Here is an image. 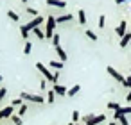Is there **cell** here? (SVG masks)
Segmentation results:
<instances>
[{
  "label": "cell",
  "instance_id": "obj_1",
  "mask_svg": "<svg viewBox=\"0 0 131 125\" xmlns=\"http://www.w3.org/2000/svg\"><path fill=\"white\" fill-rule=\"evenodd\" d=\"M54 29H56V16H47V20H45V38L47 39H52Z\"/></svg>",
  "mask_w": 131,
  "mask_h": 125
},
{
  "label": "cell",
  "instance_id": "obj_2",
  "mask_svg": "<svg viewBox=\"0 0 131 125\" xmlns=\"http://www.w3.org/2000/svg\"><path fill=\"white\" fill-rule=\"evenodd\" d=\"M81 120L84 121V125H97V123H102L106 120V114L104 113L102 114H88V116H84Z\"/></svg>",
  "mask_w": 131,
  "mask_h": 125
},
{
  "label": "cell",
  "instance_id": "obj_3",
  "mask_svg": "<svg viewBox=\"0 0 131 125\" xmlns=\"http://www.w3.org/2000/svg\"><path fill=\"white\" fill-rule=\"evenodd\" d=\"M20 98H22V100L34 102V104H45V98H43V96H40V95H32V93H27V91H24V93L20 95Z\"/></svg>",
  "mask_w": 131,
  "mask_h": 125
},
{
  "label": "cell",
  "instance_id": "obj_4",
  "mask_svg": "<svg viewBox=\"0 0 131 125\" xmlns=\"http://www.w3.org/2000/svg\"><path fill=\"white\" fill-rule=\"evenodd\" d=\"M36 68H38V70L45 75V80H50L52 84H56V80H54V73H52V72H50V70H49L43 63H38V64H36Z\"/></svg>",
  "mask_w": 131,
  "mask_h": 125
},
{
  "label": "cell",
  "instance_id": "obj_5",
  "mask_svg": "<svg viewBox=\"0 0 131 125\" xmlns=\"http://www.w3.org/2000/svg\"><path fill=\"white\" fill-rule=\"evenodd\" d=\"M45 20H47V18H43V16H40V15H38V16H36V18H32L29 23H25V27H27V31H34V29H36V27H40Z\"/></svg>",
  "mask_w": 131,
  "mask_h": 125
},
{
  "label": "cell",
  "instance_id": "obj_6",
  "mask_svg": "<svg viewBox=\"0 0 131 125\" xmlns=\"http://www.w3.org/2000/svg\"><path fill=\"white\" fill-rule=\"evenodd\" d=\"M108 73H110V75H111V77H113L117 82H120V84H126V77H124V75H120V73H118V72H117L113 66H108Z\"/></svg>",
  "mask_w": 131,
  "mask_h": 125
},
{
  "label": "cell",
  "instance_id": "obj_7",
  "mask_svg": "<svg viewBox=\"0 0 131 125\" xmlns=\"http://www.w3.org/2000/svg\"><path fill=\"white\" fill-rule=\"evenodd\" d=\"M115 32H117V36L122 39L124 36H126V32H127V23H126V20H122L118 25H117V29H115Z\"/></svg>",
  "mask_w": 131,
  "mask_h": 125
},
{
  "label": "cell",
  "instance_id": "obj_8",
  "mask_svg": "<svg viewBox=\"0 0 131 125\" xmlns=\"http://www.w3.org/2000/svg\"><path fill=\"white\" fill-rule=\"evenodd\" d=\"M13 114H15V107L7 105V107H4L2 111H0V120H2V118H11Z\"/></svg>",
  "mask_w": 131,
  "mask_h": 125
},
{
  "label": "cell",
  "instance_id": "obj_9",
  "mask_svg": "<svg viewBox=\"0 0 131 125\" xmlns=\"http://www.w3.org/2000/svg\"><path fill=\"white\" fill-rule=\"evenodd\" d=\"M52 91H54L56 95H59V96H65V95H67V91H68V88H65L63 84H59V82H58V84H54Z\"/></svg>",
  "mask_w": 131,
  "mask_h": 125
},
{
  "label": "cell",
  "instance_id": "obj_10",
  "mask_svg": "<svg viewBox=\"0 0 131 125\" xmlns=\"http://www.w3.org/2000/svg\"><path fill=\"white\" fill-rule=\"evenodd\" d=\"M45 4H47V6H50V7H59V9L67 6L65 0H45Z\"/></svg>",
  "mask_w": 131,
  "mask_h": 125
},
{
  "label": "cell",
  "instance_id": "obj_11",
  "mask_svg": "<svg viewBox=\"0 0 131 125\" xmlns=\"http://www.w3.org/2000/svg\"><path fill=\"white\" fill-rule=\"evenodd\" d=\"M115 121H118L120 125H129V121H127V118L124 116V114H120V113H115Z\"/></svg>",
  "mask_w": 131,
  "mask_h": 125
},
{
  "label": "cell",
  "instance_id": "obj_12",
  "mask_svg": "<svg viewBox=\"0 0 131 125\" xmlns=\"http://www.w3.org/2000/svg\"><path fill=\"white\" fill-rule=\"evenodd\" d=\"M70 20H74V15H63V16H58V18H56V25H58V23L70 22Z\"/></svg>",
  "mask_w": 131,
  "mask_h": 125
},
{
  "label": "cell",
  "instance_id": "obj_13",
  "mask_svg": "<svg viewBox=\"0 0 131 125\" xmlns=\"http://www.w3.org/2000/svg\"><path fill=\"white\" fill-rule=\"evenodd\" d=\"M127 45H131V32H126V36L120 39V48H124Z\"/></svg>",
  "mask_w": 131,
  "mask_h": 125
},
{
  "label": "cell",
  "instance_id": "obj_14",
  "mask_svg": "<svg viewBox=\"0 0 131 125\" xmlns=\"http://www.w3.org/2000/svg\"><path fill=\"white\" fill-rule=\"evenodd\" d=\"M79 91H81V86H79V84H75V86H72V88L67 91V95H68V96H74V95H77Z\"/></svg>",
  "mask_w": 131,
  "mask_h": 125
},
{
  "label": "cell",
  "instance_id": "obj_15",
  "mask_svg": "<svg viewBox=\"0 0 131 125\" xmlns=\"http://www.w3.org/2000/svg\"><path fill=\"white\" fill-rule=\"evenodd\" d=\"M56 52H58V55H59V61L63 63V61H67V52L61 48V47H56Z\"/></svg>",
  "mask_w": 131,
  "mask_h": 125
},
{
  "label": "cell",
  "instance_id": "obj_16",
  "mask_svg": "<svg viewBox=\"0 0 131 125\" xmlns=\"http://www.w3.org/2000/svg\"><path fill=\"white\" fill-rule=\"evenodd\" d=\"M77 20H79V23H83V25L86 23V15H84V11H83V9H79V11H77Z\"/></svg>",
  "mask_w": 131,
  "mask_h": 125
},
{
  "label": "cell",
  "instance_id": "obj_17",
  "mask_svg": "<svg viewBox=\"0 0 131 125\" xmlns=\"http://www.w3.org/2000/svg\"><path fill=\"white\" fill-rule=\"evenodd\" d=\"M31 50H32V43L27 39V41H25V47H24V54H25V55H29V54H31Z\"/></svg>",
  "mask_w": 131,
  "mask_h": 125
},
{
  "label": "cell",
  "instance_id": "obj_18",
  "mask_svg": "<svg viewBox=\"0 0 131 125\" xmlns=\"http://www.w3.org/2000/svg\"><path fill=\"white\" fill-rule=\"evenodd\" d=\"M49 64H50L52 68H56L58 72H61V70H63V63H61V61H59V63H58V61H50Z\"/></svg>",
  "mask_w": 131,
  "mask_h": 125
},
{
  "label": "cell",
  "instance_id": "obj_19",
  "mask_svg": "<svg viewBox=\"0 0 131 125\" xmlns=\"http://www.w3.org/2000/svg\"><path fill=\"white\" fill-rule=\"evenodd\" d=\"M54 98H56V93H54L52 89H49V91H47V102H49V104H54Z\"/></svg>",
  "mask_w": 131,
  "mask_h": 125
},
{
  "label": "cell",
  "instance_id": "obj_20",
  "mask_svg": "<svg viewBox=\"0 0 131 125\" xmlns=\"http://www.w3.org/2000/svg\"><path fill=\"white\" fill-rule=\"evenodd\" d=\"M79 120H81V113L77 109H74V113H72V123H77Z\"/></svg>",
  "mask_w": 131,
  "mask_h": 125
},
{
  "label": "cell",
  "instance_id": "obj_21",
  "mask_svg": "<svg viewBox=\"0 0 131 125\" xmlns=\"http://www.w3.org/2000/svg\"><path fill=\"white\" fill-rule=\"evenodd\" d=\"M7 16H9V18H11L13 22H18V20H20V16H18V13H15V11H11V9L7 11Z\"/></svg>",
  "mask_w": 131,
  "mask_h": 125
},
{
  "label": "cell",
  "instance_id": "obj_22",
  "mask_svg": "<svg viewBox=\"0 0 131 125\" xmlns=\"http://www.w3.org/2000/svg\"><path fill=\"white\" fill-rule=\"evenodd\" d=\"M20 32H22V38L27 41V39H29V31H27V27H25V25H22V27H20Z\"/></svg>",
  "mask_w": 131,
  "mask_h": 125
},
{
  "label": "cell",
  "instance_id": "obj_23",
  "mask_svg": "<svg viewBox=\"0 0 131 125\" xmlns=\"http://www.w3.org/2000/svg\"><path fill=\"white\" fill-rule=\"evenodd\" d=\"M52 45H54V48L59 47V32H54V36H52Z\"/></svg>",
  "mask_w": 131,
  "mask_h": 125
},
{
  "label": "cell",
  "instance_id": "obj_24",
  "mask_svg": "<svg viewBox=\"0 0 131 125\" xmlns=\"http://www.w3.org/2000/svg\"><path fill=\"white\" fill-rule=\"evenodd\" d=\"M22 104H24V100H22L20 96H18V98H13V100H11V105H13V107H20Z\"/></svg>",
  "mask_w": 131,
  "mask_h": 125
},
{
  "label": "cell",
  "instance_id": "obj_25",
  "mask_svg": "<svg viewBox=\"0 0 131 125\" xmlns=\"http://www.w3.org/2000/svg\"><path fill=\"white\" fill-rule=\"evenodd\" d=\"M117 113H120V114H124V116H126V114H129V113H131V105H126V107H120V109H118Z\"/></svg>",
  "mask_w": 131,
  "mask_h": 125
},
{
  "label": "cell",
  "instance_id": "obj_26",
  "mask_svg": "<svg viewBox=\"0 0 131 125\" xmlns=\"http://www.w3.org/2000/svg\"><path fill=\"white\" fill-rule=\"evenodd\" d=\"M32 32H34V34H36V36H38L40 39H43V38H45V32H43V31H41L40 27H36V29H34Z\"/></svg>",
  "mask_w": 131,
  "mask_h": 125
},
{
  "label": "cell",
  "instance_id": "obj_27",
  "mask_svg": "<svg viewBox=\"0 0 131 125\" xmlns=\"http://www.w3.org/2000/svg\"><path fill=\"white\" fill-rule=\"evenodd\" d=\"M84 34H86V38H90L92 41H97V34H95L93 31H86Z\"/></svg>",
  "mask_w": 131,
  "mask_h": 125
},
{
  "label": "cell",
  "instance_id": "obj_28",
  "mask_svg": "<svg viewBox=\"0 0 131 125\" xmlns=\"http://www.w3.org/2000/svg\"><path fill=\"white\" fill-rule=\"evenodd\" d=\"M108 107H110V109H113V111L117 113V111H118L122 105H120V104H117V102H110V104H108Z\"/></svg>",
  "mask_w": 131,
  "mask_h": 125
},
{
  "label": "cell",
  "instance_id": "obj_29",
  "mask_svg": "<svg viewBox=\"0 0 131 125\" xmlns=\"http://www.w3.org/2000/svg\"><path fill=\"white\" fill-rule=\"evenodd\" d=\"M25 111H27V104H22V105L18 107V116L22 118V116L25 114Z\"/></svg>",
  "mask_w": 131,
  "mask_h": 125
},
{
  "label": "cell",
  "instance_id": "obj_30",
  "mask_svg": "<svg viewBox=\"0 0 131 125\" xmlns=\"http://www.w3.org/2000/svg\"><path fill=\"white\" fill-rule=\"evenodd\" d=\"M11 121H13L15 125H22V118H20L18 114H13V116H11Z\"/></svg>",
  "mask_w": 131,
  "mask_h": 125
},
{
  "label": "cell",
  "instance_id": "obj_31",
  "mask_svg": "<svg viewBox=\"0 0 131 125\" xmlns=\"http://www.w3.org/2000/svg\"><path fill=\"white\" fill-rule=\"evenodd\" d=\"M27 13H29V15H32V16H34V18H36V16H38V11H36V9H34V7H27Z\"/></svg>",
  "mask_w": 131,
  "mask_h": 125
},
{
  "label": "cell",
  "instance_id": "obj_32",
  "mask_svg": "<svg viewBox=\"0 0 131 125\" xmlns=\"http://www.w3.org/2000/svg\"><path fill=\"white\" fill-rule=\"evenodd\" d=\"M104 25H106V18H104V16H99V27L102 29Z\"/></svg>",
  "mask_w": 131,
  "mask_h": 125
},
{
  "label": "cell",
  "instance_id": "obj_33",
  "mask_svg": "<svg viewBox=\"0 0 131 125\" xmlns=\"http://www.w3.org/2000/svg\"><path fill=\"white\" fill-rule=\"evenodd\" d=\"M6 95H7V89H6V88H2V89H0V102L4 100V96H6Z\"/></svg>",
  "mask_w": 131,
  "mask_h": 125
},
{
  "label": "cell",
  "instance_id": "obj_34",
  "mask_svg": "<svg viewBox=\"0 0 131 125\" xmlns=\"http://www.w3.org/2000/svg\"><path fill=\"white\" fill-rule=\"evenodd\" d=\"M124 86H127V88L131 89V72H129V75L126 77V84H124Z\"/></svg>",
  "mask_w": 131,
  "mask_h": 125
},
{
  "label": "cell",
  "instance_id": "obj_35",
  "mask_svg": "<svg viewBox=\"0 0 131 125\" xmlns=\"http://www.w3.org/2000/svg\"><path fill=\"white\" fill-rule=\"evenodd\" d=\"M126 100H127V102H131V91H129V93L126 95Z\"/></svg>",
  "mask_w": 131,
  "mask_h": 125
},
{
  "label": "cell",
  "instance_id": "obj_36",
  "mask_svg": "<svg viewBox=\"0 0 131 125\" xmlns=\"http://www.w3.org/2000/svg\"><path fill=\"white\" fill-rule=\"evenodd\" d=\"M124 2H127V0H115V4H124Z\"/></svg>",
  "mask_w": 131,
  "mask_h": 125
},
{
  "label": "cell",
  "instance_id": "obj_37",
  "mask_svg": "<svg viewBox=\"0 0 131 125\" xmlns=\"http://www.w3.org/2000/svg\"><path fill=\"white\" fill-rule=\"evenodd\" d=\"M110 125H117V121H111V123H110Z\"/></svg>",
  "mask_w": 131,
  "mask_h": 125
},
{
  "label": "cell",
  "instance_id": "obj_38",
  "mask_svg": "<svg viewBox=\"0 0 131 125\" xmlns=\"http://www.w3.org/2000/svg\"><path fill=\"white\" fill-rule=\"evenodd\" d=\"M22 2H24V4H27V2H29V0H22Z\"/></svg>",
  "mask_w": 131,
  "mask_h": 125
},
{
  "label": "cell",
  "instance_id": "obj_39",
  "mask_svg": "<svg viewBox=\"0 0 131 125\" xmlns=\"http://www.w3.org/2000/svg\"><path fill=\"white\" fill-rule=\"evenodd\" d=\"M68 125H75V123H72V121H70V123H68Z\"/></svg>",
  "mask_w": 131,
  "mask_h": 125
},
{
  "label": "cell",
  "instance_id": "obj_40",
  "mask_svg": "<svg viewBox=\"0 0 131 125\" xmlns=\"http://www.w3.org/2000/svg\"><path fill=\"white\" fill-rule=\"evenodd\" d=\"M0 82H2V75H0Z\"/></svg>",
  "mask_w": 131,
  "mask_h": 125
}]
</instances>
